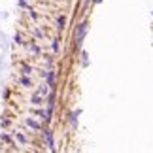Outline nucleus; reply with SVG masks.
Returning <instances> with one entry per match:
<instances>
[{"label":"nucleus","mask_w":153,"mask_h":153,"mask_svg":"<svg viewBox=\"0 0 153 153\" xmlns=\"http://www.w3.org/2000/svg\"><path fill=\"white\" fill-rule=\"evenodd\" d=\"M95 2H102V0H95Z\"/></svg>","instance_id":"obj_7"},{"label":"nucleus","mask_w":153,"mask_h":153,"mask_svg":"<svg viewBox=\"0 0 153 153\" xmlns=\"http://www.w3.org/2000/svg\"><path fill=\"white\" fill-rule=\"evenodd\" d=\"M45 138H48V146H49V149H53V132H51V131H45Z\"/></svg>","instance_id":"obj_2"},{"label":"nucleus","mask_w":153,"mask_h":153,"mask_svg":"<svg viewBox=\"0 0 153 153\" xmlns=\"http://www.w3.org/2000/svg\"><path fill=\"white\" fill-rule=\"evenodd\" d=\"M17 138H19V142H21V144H27V136H25V134L17 132Z\"/></svg>","instance_id":"obj_4"},{"label":"nucleus","mask_w":153,"mask_h":153,"mask_svg":"<svg viewBox=\"0 0 153 153\" xmlns=\"http://www.w3.org/2000/svg\"><path fill=\"white\" fill-rule=\"evenodd\" d=\"M85 32H87V23H81L78 27V32H76V44H78V48H81V44H83Z\"/></svg>","instance_id":"obj_1"},{"label":"nucleus","mask_w":153,"mask_h":153,"mask_svg":"<svg viewBox=\"0 0 153 153\" xmlns=\"http://www.w3.org/2000/svg\"><path fill=\"white\" fill-rule=\"evenodd\" d=\"M64 27V17H61V19H59V28H62Z\"/></svg>","instance_id":"obj_6"},{"label":"nucleus","mask_w":153,"mask_h":153,"mask_svg":"<svg viewBox=\"0 0 153 153\" xmlns=\"http://www.w3.org/2000/svg\"><path fill=\"white\" fill-rule=\"evenodd\" d=\"M21 83H23V85H30V78H23Z\"/></svg>","instance_id":"obj_5"},{"label":"nucleus","mask_w":153,"mask_h":153,"mask_svg":"<svg viewBox=\"0 0 153 153\" xmlns=\"http://www.w3.org/2000/svg\"><path fill=\"white\" fill-rule=\"evenodd\" d=\"M27 125H28V127H32V128H40V125H38L36 121H32V119H27Z\"/></svg>","instance_id":"obj_3"}]
</instances>
